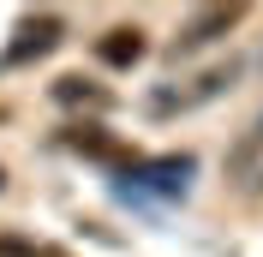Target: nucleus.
<instances>
[{"instance_id": "obj_1", "label": "nucleus", "mask_w": 263, "mask_h": 257, "mask_svg": "<svg viewBox=\"0 0 263 257\" xmlns=\"http://www.w3.org/2000/svg\"><path fill=\"white\" fill-rule=\"evenodd\" d=\"M221 179H228L233 197H246V204H257L263 197V114L251 120L239 138L228 144V161H221Z\"/></svg>"}, {"instance_id": "obj_2", "label": "nucleus", "mask_w": 263, "mask_h": 257, "mask_svg": "<svg viewBox=\"0 0 263 257\" xmlns=\"http://www.w3.org/2000/svg\"><path fill=\"white\" fill-rule=\"evenodd\" d=\"M239 18H246V6H239V0H228V6H197V12L180 24V36H174V54H197V48H210L215 36L239 30Z\"/></svg>"}, {"instance_id": "obj_3", "label": "nucleus", "mask_w": 263, "mask_h": 257, "mask_svg": "<svg viewBox=\"0 0 263 257\" xmlns=\"http://www.w3.org/2000/svg\"><path fill=\"white\" fill-rule=\"evenodd\" d=\"M60 36H66V24H60L54 12L18 18L12 42H6V66H30V60H42V54H54V48H60Z\"/></svg>"}, {"instance_id": "obj_4", "label": "nucleus", "mask_w": 263, "mask_h": 257, "mask_svg": "<svg viewBox=\"0 0 263 257\" xmlns=\"http://www.w3.org/2000/svg\"><path fill=\"white\" fill-rule=\"evenodd\" d=\"M221 84H233V66H210V72L185 78L180 90H156V96H149V114H156V120H167V114H185V108H197V102L221 96Z\"/></svg>"}, {"instance_id": "obj_5", "label": "nucleus", "mask_w": 263, "mask_h": 257, "mask_svg": "<svg viewBox=\"0 0 263 257\" xmlns=\"http://www.w3.org/2000/svg\"><path fill=\"white\" fill-rule=\"evenodd\" d=\"M144 54H149V42H144L138 24H114V30H102V42H96V60L114 66V72H132Z\"/></svg>"}, {"instance_id": "obj_6", "label": "nucleus", "mask_w": 263, "mask_h": 257, "mask_svg": "<svg viewBox=\"0 0 263 257\" xmlns=\"http://www.w3.org/2000/svg\"><path fill=\"white\" fill-rule=\"evenodd\" d=\"M66 144L72 150H84V156H102V161H114V156H126V150L108 138L102 126H66Z\"/></svg>"}, {"instance_id": "obj_7", "label": "nucleus", "mask_w": 263, "mask_h": 257, "mask_svg": "<svg viewBox=\"0 0 263 257\" xmlns=\"http://www.w3.org/2000/svg\"><path fill=\"white\" fill-rule=\"evenodd\" d=\"M54 102H66V108H108V90L102 84H90V78H60L54 84Z\"/></svg>"}, {"instance_id": "obj_8", "label": "nucleus", "mask_w": 263, "mask_h": 257, "mask_svg": "<svg viewBox=\"0 0 263 257\" xmlns=\"http://www.w3.org/2000/svg\"><path fill=\"white\" fill-rule=\"evenodd\" d=\"M0 257H66V251L48 245V240H30V233H6L0 227Z\"/></svg>"}, {"instance_id": "obj_9", "label": "nucleus", "mask_w": 263, "mask_h": 257, "mask_svg": "<svg viewBox=\"0 0 263 257\" xmlns=\"http://www.w3.org/2000/svg\"><path fill=\"white\" fill-rule=\"evenodd\" d=\"M0 192H6V168H0Z\"/></svg>"}]
</instances>
